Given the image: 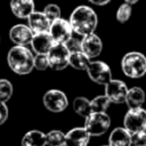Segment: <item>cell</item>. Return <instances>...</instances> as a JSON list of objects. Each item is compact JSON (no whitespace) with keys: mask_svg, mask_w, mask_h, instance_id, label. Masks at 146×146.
<instances>
[{"mask_svg":"<svg viewBox=\"0 0 146 146\" xmlns=\"http://www.w3.org/2000/svg\"><path fill=\"white\" fill-rule=\"evenodd\" d=\"M68 21L72 25L73 32L81 36L95 32L98 24V17L95 10L84 5L78 6L75 9H73Z\"/></svg>","mask_w":146,"mask_h":146,"instance_id":"1","label":"cell"},{"mask_svg":"<svg viewBox=\"0 0 146 146\" xmlns=\"http://www.w3.org/2000/svg\"><path fill=\"white\" fill-rule=\"evenodd\" d=\"M7 60L10 70L18 75L29 74L34 68V56L26 46H14L10 48Z\"/></svg>","mask_w":146,"mask_h":146,"instance_id":"2","label":"cell"},{"mask_svg":"<svg viewBox=\"0 0 146 146\" xmlns=\"http://www.w3.org/2000/svg\"><path fill=\"white\" fill-rule=\"evenodd\" d=\"M121 68L128 78H143L146 74V56L139 51L127 52L121 60Z\"/></svg>","mask_w":146,"mask_h":146,"instance_id":"3","label":"cell"},{"mask_svg":"<svg viewBox=\"0 0 146 146\" xmlns=\"http://www.w3.org/2000/svg\"><path fill=\"white\" fill-rule=\"evenodd\" d=\"M111 125V119L106 112H92L86 117L84 129L90 136L104 135Z\"/></svg>","mask_w":146,"mask_h":146,"instance_id":"4","label":"cell"},{"mask_svg":"<svg viewBox=\"0 0 146 146\" xmlns=\"http://www.w3.org/2000/svg\"><path fill=\"white\" fill-rule=\"evenodd\" d=\"M70 55L71 52L66 48L65 43L55 42L49 52L47 54L49 67L55 71H62L70 65Z\"/></svg>","mask_w":146,"mask_h":146,"instance_id":"5","label":"cell"},{"mask_svg":"<svg viewBox=\"0 0 146 146\" xmlns=\"http://www.w3.org/2000/svg\"><path fill=\"white\" fill-rule=\"evenodd\" d=\"M123 124L130 133L146 131V110L143 107L129 108L124 115Z\"/></svg>","mask_w":146,"mask_h":146,"instance_id":"6","label":"cell"},{"mask_svg":"<svg viewBox=\"0 0 146 146\" xmlns=\"http://www.w3.org/2000/svg\"><path fill=\"white\" fill-rule=\"evenodd\" d=\"M87 74L91 81L97 84L105 86L107 82L112 80V71L111 67L103 60L90 62L87 67Z\"/></svg>","mask_w":146,"mask_h":146,"instance_id":"7","label":"cell"},{"mask_svg":"<svg viewBox=\"0 0 146 146\" xmlns=\"http://www.w3.org/2000/svg\"><path fill=\"white\" fill-rule=\"evenodd\" d=\"M43 105L44 107L54 113L63 112L68 106L67 96L58 90V89H50L43 95Z\"/></svg>","mask_w":146,"mask_h":146,"instance_id":"8","label":"cell"},{"mask_svg":"<svg viewBox=\"0 0 146 146\" xmlns=\"http://www.w3.org/2000/svg\"><path fill=\"white\" fill-rule=\"evenodd\" d=\"M49 33L51 34L52 39L57 43H66L73 36V29L70 21L64 18H58L51 22Z\"/></svg>","mask_w":146,"mask_h":146,"instance_id":"9","label":"cell"},{"mask_svg":"<svg viewBox=\"0 0 146 146\" xmlns=\"http://www.w3.org/2000/svg\"><path fill=\"white\" fill-rule=\"evenodd\" d=\"M128 94V88L125 83L121 80L112 79L105 84V95L111 103L122 104L125 103V97Z\"/></svg>","mask_w":146,"mask_h":146,"instance_id":"10","label":"cell"},{"mask_svg":"<svg viewBox=\"0 0 146 146\" xmlns=\"http://www.w3.org/2000/svg\"><path fill=\"white\" fill-rule=\"evenodd\" d=\"M81 50L91 59L100 55L103 50V41L95 33H89L81 39Z\"/></svg>","mask_w":146,"mask_h":146,"instance_id":"11","label":"cell"},{"mask_svg":"<svg viewBox=\"0 0 146 146\" xmlns=\"http://www.w3.org/2000/svg\"><path fill=\"white\" fill-rule=\"evenodd\" d=\"M34 33L29 27V25L16 24L9 31V38L16 46H27L31 44Z\"/></svg>","mask_w":146,"mask_h":146,"instance_id":"12","label":"cell"},{"mask_svg":"<svg viewBox=\"0 0 146 146\" xmlns=\"http://www.w3.org/2000/svg\"><path fill=\"white\" fill-rule=\"evenodd\" d=\"M55 41L51 36V34L48 32H41V33H34L31 46L35 54L39 55H47L51 47L54 46Z\"/></svg>","mask_w":146,"mask_h":146,"instance_id":"13","label":"cell"},{"mask_svg":"<svg viewBox=\"0 0 146 146\" xmlns=\"http://www.w3.org/2000/svg\"><path fill=\"white\" fill-rule=\"evenodd\" d=\"M90 135L83 128H73L65 135L64 146H87Z\"/></svg>","mask_w":146,"mask_h":146,"instance_id":"14","label":"cell"},{"mask_svg":"<svg viewBox=\"0 0 146 146\" xmlns=\"http://www.w3.org/2000/svg\"><path fill=\"white\" fill-rule=\"evenodd\" d=\"M29 27L32 30L33 33H41V32H48L50 29V19L43 14V11H33L29 17Z\"/></svg>","mask_w":146,"mask_h":146,"instance_id":"15","label":"cell"},{"mask_svg":"<svg viewBox=\"0 0 146 146\" xmlns=\"http://www.w3.org/2000/svg\"><path fill=\"white\" fill-rule=\"evenodd\" d=\"M11 13L17 18H27L34 11L33 0H11L10 1Z\"/></svg>","mask_w":146,"mask_h":146,"instance_id":"16","label":"cell"},{"mask_svg":"<svg viewBox=\"0 0 146 146\" xmlns=\"http://www.w3.org/2000/svg\"><path fill=\"white\" fill-rule=\"evenodd\" d=\"M110 146H131V133L123 128H115L108 137Z\"/></svg>","mask_w":146,"mask_h":146,"instance_id":"17","label":"cell"},{"mask_svg":"<svg viewBox=\"0 0 146 146\" xmlns=\"http://www.w3.org/2000/svg\"><path fill=\"white\" fill-rule=\"evenodd\" d=\"M145 91L140 87H132L128 89V94L125 97V104L129 108H138L145 102Z\"/></svg>","mask_w":146,"mask_h":146,"instance_id":"18","label":"cell"},{"mask_svg":"<svg viewBox=\"0 0 146 146\" xmlns=\"http://www.w3.org/2000/svg\"><path fill=\"white\" fill-rule=\"evenodd\" d=\"M46 135L40 130H30L22 138V146H46Z\"/></svg>","mask_w":146,"mask_h":146,"instance_id":"19","label":"cell"},{"mask_svg":"<svg viewBox=\"0 0 146 146\" xmlns=\"http://www.w3.org/2000/svg\"><path fill=\"white\" fill-rule=\"evenodd\" d=\"M90 64V58L82 51H75V52H71L70 55V66H72L75 70H87L88 65Z\"/></svg>","mask_w":146,"mask_h":146,"instance_id":"20","label":"cell"},{"mask_svg":"<svg viewBox=\"0 0 146 146\" xmlns=\"http://www.w3.org/2000/svg\"><path fill=\"white\" fill-rule=\"evenodd\" d=\"M73 110L80 116L87 117L92 113L91 110V100L86 97H76L73 100Z\"/></svg>","mask_w":146,"mask_h":146,"instance_id":"21","label":"cell"},{"mask_svg":"<svg viewBox=\"0 0 146 146\" xmlns=\"http://www.w3.org/2000/svg\"><path fill=\"white\" fill-rule=\"evenodd\" d=\"M46 141L49 146H64L65 135L60 130H51L46 135Z\"/></svg>","mask_w":146,"mask_h":146,"instance_id":"22","label":"cell"},{"mask_svg":"<svg viewBox=\"0 0 146 146\" xmlns=\"http://www.w3.org/2000/svg\"><path fill=\"white\" fill-rule=\"evenodd\" d=\"M111 102L106 97V95H100L91 100V110L92 112H106Z\"/></svg>","mask_w":146,"mask_h":146,"instance_id":"23","label":"cell"},{"mask_svg":"<svg viewBox=\"0 0 146 146\" xmlns=\"http://www.w3.org/2000/svg\"><path fill=\"white\" fill-rule=\"evenodd\" d=\"M13 95V84L7 79H0V102L6 103Z\"/></svg>","mask_w":146,"mask_h":146,"instance_id":"24","label":"cell"},{"mask_svg":"<svg viewBox=\"0 0 146 146\" xmlns=\"http://www.w3.org/2000/svg\"><path fill=\"white\" fill-rule=\"evenodd\" d=\"M131 13H132V8L130 5L128 3H122L117 10H116V21L119 23H125L129 21L130 16H131Z\"/></svg>","mask_w":146,"mask_h":146,"instance_id":"25","label":"cell"},{"mask_svg":"<svg viewBox=\"0 0 146 146\" xmlns=\"http://www.w3.org/2000/svg\"><path fill=\"white\" fill-rule=\"evenodd\" d=\"M43 14L50 19V22L60 18V8L59 6L55 5V3H49L44 7L43 9Z\"/></svg>","mask_w":146,"mask_h":146,"instance_id":"26","label":"cell"},{"mask_svg":"<svg viewBox=\"0 0 146 146\" xmlns=\"http://www.w3.org/2000/svg\"><path fill=\"white\" fill-rule=\"evenodd\" d=\"M48 67H49L48 56L36 54V56H34V68H36L39 71H44Z\"/></svg>","mask_w":146,"mask_h":146,"instance_id":"27","label":"cell"},{"mask_svg":"<svg viewBox=\"0 0 146 146\" xmlns=\"http://www.w3.org/2000/svg\"><path fill=\"white\" fill-rule=\"evenodd\" d=\"M131 145L146 146V131H139L131 133Z\"/></svg>","mask_w":146,"mask_h":146,"instance_id":"28","label":"cell"},{"mask_svg":"<svg viewBox=\"0 0 146 146\" xmlns=\"http://www.w3.org/2000/svg\"><path fill=\"white\" fill-rule=\"evenodd\" d=\"M66 48L68 49L70 52H75V51H80L81 50V40L78 38L72 36L66 43H65Z\"/></svg>","mask_w":146,"mask_h":146,"instance_id":"29","label":"cell"},{"mask_svg":"<svg viewBox=\"0 0 146 146\" xmlns=\"http://www.w3.org/2000/svg\"><path fill=\"white\" fill-rule=\"evenodd\" d=\"M8 119V107L6 103L0 102V125L3 124Z\"/></svg>","mask_w":146,"mask_h":146,"instance_id":"30","label":"cell"},{"mask_svg":"<svg viewBox=\"0 0 146 146\" xmlns=\"http://www.w3.org/2000/svg\"><path fill=\"white\" fill-rule=\"evenodd\" d=\"M89 2H91L92 5H96V6H105L107 5L111 0H88Z\"/></svg>","mask_w":146,"mask_h":146,"instance_id":"31","label":"cell"},{"mask_svg":"<svg viewBox=\"0 0 146 146\" xmlns=\"http://www.w3.org/2000/svg\"><path fill=\"white\" fill-rule=\"evenodd\" d=\"M139 0H124V2L125 3H128V5H130V6H132V5H135V3H137Z\"/></svg>","mask_w":146,"mask_h":146,"instance_id":"32","label":"cell"},{"mask_svg":"<svg viewBox=\"0 0 146 146\" xmlns=\"http://www.w3.org/2000/svg\"><path fill=\"white\" fill-rule=\"evenodd\" d=\"M106 146H110V145H106Z\"/></svg>","mask_w":146,"mask_h":146,"instance_id":"33","label":"cell"}]
</instances>
